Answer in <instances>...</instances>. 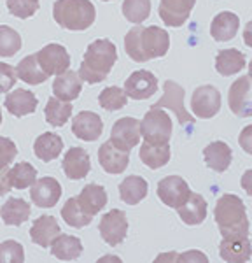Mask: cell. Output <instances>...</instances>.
<instances>
[{
  "label": "cell",
  "instance_id": "obj_18",
  "mask_svg": "<svg viewBox=\"0 0 252 263\" xmlns=\"http://www.w3.org/2000/svg\"><path fill=\"white\" fill-rule=\"evenodd\" d=\"M98 162L107 174H123L130 165V151L119 149L111 141H107L98 149Z\"/></svg>",
  "mask_w": 252,
  "mask_h": 263
},
{
  "label": "cell",
  "instance_id": "obj_2",
  "mask_svg": "<svg viewBox=\"0 0 252 263\" xmlns=\"http://www.w3.org/2000/svg\"><path fill=\"white\" fill-rule=\"evenodd\" d=\"M117 62L116 44L109 39H96L86 48L79 67V76L84 83L96 84L107 79L112 67Z\"/></svg>",
  "mask_w": 252,
  "mask_h": 263
},
{
  "label": "cell",
  "instance_id": "obj_8",
  "mask_svg": "<svg viewBox=\"0 0 252 263\" xmlns=\"http://www.w3.org/2000/svg\"><path fill=\"white\" fill-rule=\"evenodd\" d=\"M191 109L196 118L210 120L221 111V93L212 84H203L195 90L191 97Z\"/></svg>",
  "mask_w": 252,
  "mask_h": 263
},
{
  "label": "cell",
  "instance_id": "obj_32",
  "mask_svg": "<svg viewBox=\"0 0 252 263\" xmlns=\"http://www.w3.org/2000/svg\"><path fill=\"white\" fill-rule=\"evenodd\" d=\"M245 54L242 51L229 48L224 51H219L216 57V70L224 78L238 74L245 67Z\"/></svg>",
  "mask_w": 252,
  "mask_h": 263
},
{
  "label": "cell",
  "instance_id": "obj_38",
  "mask_svg": "<svg viewBox=\"0 0 252 263\" xmlns=\"http://www.w3.org/2000/svg\"><path fill=\"white\" fill-rule=\"evenodd\" d=\"M98 102L105 111H119V109L126 107L128 95L124 93V88L121 90L119 86H109L98 95Z\"/></svg>",
  "mask_w": 252,
  "mask_h": 263
},
{
  "label": "cell",
  "instance_id": "obj_46",
  "mask_svg": "<svg viewBox=\"0 0 252 263\" xmlns=\"http://www.w3.org/2000/svg\"><path fill=\"white\" fill-rule=\"evenodd\" d=\"M179 261H189V260H200V261H207V256L203 253H198V251H189V253H184V254H179L177 256Z\"/></svg>",
  "mask_w": 252,
  "mask_h": 263
},
{
  "label": "cell",
  "instance_id": "obj_6",
  "mask_svg": "<svg viewBox=\"0 0 252 263\" xmlns=\"http://www.w3.org/2000/svg\"><path fill=\"white\" fill-rule=\"evenodd\" d=\"M228 105L231 112L238 118L252 116V78L249 74L240 76L229 88Z\"/></svg>",
  "mask_w": 252,
  "mask_h": 263
},
{
  "label": "cell",
  "instance_id": "obj_47",
  "mask_svg": "<svg viewBox=\"0 0 252 263\" xmlns=\"http://www.w3.org/2000/svg\"><path fill=\"white\" fill-rule=\"evenodd\" d=\"M240 184H242V188L245 190V193L249 195V197H252V168H249L247 172H243Z\"/></svg>",
  "mask_w": 252,
  "mask_h": 263
},
{
  "label": "cell",
  "instance_id": "obj_9",
  "mask_svg": "<svg viewBox=\"0 0 252 263\" xmlns=\"http://www.w3.org/2000/svg\"><path fill=\"white\" fill-rule=\"evenodd\" d=\"M158 197L165 205L172 207V209H179L180 205L187 202L191 197V190H189L187 182L180 176H168L163 177L158 182Z\"/></svg>",
  "mask_w": 252,
  "mask_h": 263
},
{
  "label": "cell",
  "instance_id": "obj_34",
  "mask_svg": "<svg viewBox=\"0 0 252 263\" xmlns=\"http://www.w3.org/2000/svg\"><path fill=\"white\" fill-rule=\"evenodd\" d=\"M61 218L65 219V223L72 228H82V227H88L93 219V216L88 214L86 211L81 207L79 203L77 197L74 198H69L65 202V205L61 207Z\"/></svg>",
  "mask_w": 252,
  "mask_h": 263
},
{
  "label": "cell",
  "instance_id": "obj_7",
  "mask_svg": "<svg viewBox=\"0 0 252 263\" xmlns=\"http://www.w3.org/2000/svg\"><path fill=\"white\" fill-rule=\"evenodd\" d=\"M163 97L159 99L156 104V107H168L170 111L175 112V116H177V120L180 125L184 126H193V123H195V118L191 116L186 107H184V88L177 84L175 81H165L163 84Z\"/></svg>",
  "mask_w": 252,
  "mask_h": 263
},
{
  "label": "cell",
  "instance_id": "obj_12",
  "mask_svg": "<svg viewBox=\"0 0 252 263\" xmlns=\"http://www.w3.org/2000/svg\"><path fill=\"white\" fill-rule=\"evenodd\" d=\"M37 60L49 76H61L70 67V54L61 44H48L37 51Z\"/></svg>",
  "mask_w": 252,
  "mask_h": 263
},
{
  "label": "cell",
  "instance_id": "obj_50",
  "mask_svg": "<svg viewBox=\"0 0 252 263\" xmlns=\"http://www.w3.org/2000/svg\"><path fill=\"white\" fill-rule=\"evenodd\" d=\"M0 125H2V109H0Z\"/></svg>",
  "mask_w": 252,
  "mask_h": 263
},
{
  "label": "cell",
  "instance_id": "obj_24",
  "mask_svg": "<svg viewBox=\"0 0 252 263\" xmlns=\"http://www.w3.org/2000/svg\"><path fill=\"white\" fill-rule=\"evenodd\" d=\"M203 158H205V163H207L208 168H212V171L221 174L229 168L233 153H231V147L226 142L214 141L203 149Z\"/></svg>",
  "mask_w": 252,
  "mask_h": 263
},
{
  "label": "cell",
  "instance_id": "obj_1",
  "mask_svg": "<svg viewBox=\"0 0 252 263\" xmlns=\"http://www.w3.org/2000/svg\"><path fill=\"white\" fill-rule=\"evenodd\" d=\"M126 54L133 62H149L153 58L165 57L170 49V35L159 27L135 25L124 37Z\"/></svg>",
  "mask_w": 252,
  "mask_h": 263
},
{
  "label": "cell",
  "instance_id": "obj_28",
  "mask_svg": "<svg viewBox=\"0 0 252 263\" xmlns=\"http://www.w3.org/2000/svg\"><path fill=\"white\" fill-rule=\"evenodd\" d=\"M32 207L23 198H9L0 209V218L7 227H19L30 218Z\"/></svg>",
  "mask_w": 252,
  "mask_h": 263
},
{
  "label": "cell",
  "instance_id": "obj_16",
  "mask_svg": "<svg viewBox=\"0 0 252 263\" xmlns=\"http://www.w3.org/2000/svg\"><path fill=\"white\" fill-rule=\"evenodd\" d=\"M219 256L224 261H249L252 256V244L249 235L222 237L219 244Z\"/></svg>",
  "mask_w": 252,
  "mask_h": 263
},
{
  "label": "cell",
  "instance_id": "obj_31",
  "mask_svg": "<svg viewBox=\"0 0 252 263\" xmlns=\"http://www.w3.org/2000/svg\"><path fill=\"white\" fill-rule=\"evenodd\" d=\"M82 253V242L74 235H67V233H60L51 244V254L58 260L69 261L77 260Z\"/></svg>",
  "mask_w": 252,
  "mask_h": 263
},
{
  "label": "cell",
  "instance_id": "obj_51",
  "mask_svg": "<svg viewBox=\"0 0 252 263\" xmlns=\"http://www.w3.org/2000/svg\"><path fill=\"white\" fill-rule=\"evenodd\" d=\"M102 2H111V0H102Z\"/></svg>",
  "mask_w": 252,
  "mask_h": 263
},
{
  "label": "cell",
  "instance_id": "obj_42",
  "mask_svg": "<svg viewBox=\"0 0 252 263\" xmlns=\"http://www.w3.org/2000/svg\"><path fill=\"white\" fill-rule=\"evenodd\" d=\"M18 156V147L7 137H0V168H6Z\"/></svg>",
  "mask_w": 252,
  "mask_h": 263
},
{
  "label": "cell",
  "instance_id": "obj_14",
  "mask_svg": "<svg viewBox=\"0 0 252 263\" xmlns=\"http://www.w3.org/2000/svg\"><path fill=\"white\" fill-rule=\"evenodd\" d=\"M196 0H159V18L168 27L179 28L189 20Z\"/></svg>",
  "mask_w": 252,
  "mask_h": 263
},
{
  "label": "cell",
  "instance_id": "obj_48",
  "mask_svg": "<svg viewBox=\"0 0 252 263\" xmlns=\"http://www.w3.org/2000/svg\"><path fill=\"white\" fill-rule=\"evenodd\" d=\"M243 42H245L247 48L252 49V20L245 25V28H243Z\"/></svg>",
  "mask_w": 252,
  "mask_h": 263
},
{
  "label": "cell",
  "instance_id": "obj_26",
  "mask_svg": "<svg viewBox=\"0 0 252 263\" xmlns=\"http://www.w3.org/2000/svg\"><path fill=\"white\" fill-rule=\"evenodd\" d=\"M63 149V141L60 135L53 134V132H44L42 135L35 139L33 142V153L42 162H53L60 156Z\"/></svg>",
  "mask_w": 252,
  "mask_h": 263
},
{
  "label": "cell",
  "instance_id": "obj_27",
  "mask_svg": "<svg viewBox=\"0 0 252 263\" xmlns=\"http://www.w3.org/2000/svg\"><path fill=\"white\" fill-rule=\"evenodd\" d=\"M77 200L88 214L95 216L107 205V192L100 184H86L79 193Z\"/></svg>",
  "mask_w": 252,
  "mask_h": 263
},
{
  "label": "cell",
  "instance_id": "obj_33",
  "mask_svg": "<svg viewBox=\"0 0 252 263\" xmlns=\"http://www.w3.org/2000/svg\"><path fill=\"white\" fill-rule=\"evenodd\" d=\"M138 158L142 160L145 167L156 171V168L165 167L168 160H170V146L168 144L158 146V144H149L144 141L140 149H138Z\"/></svg>",
  "mask_w": 252,
  "mask_h": 263
},
{
  "label": "cell",
  "instance_id": "obj_17",
  "mask_svg": "<svg viewBox=\"0 0 252 263\" xmlns=\"http://www.w3.org/2000/svg\"><path fill=\"white\" fill-rule=\"evenodd\" d=\"M72 132L81 141L93 142L102 135L103 132V121L93 111H81L72 121Z\"/></svg>",
  "mask_w": 252,
  "mask_h": 263
},
{
  "label": "cell",
  "instance_id": "obj_49",
  "mask_svg": "<svg viewBox=\"0 0 252 263\" xmlns=\"http://www.w3.org/2000/svg\"><path fill=\"white\" fill-rule=\"evenodd\" d=\"M249 76L252 78V60H250V63H249Z\"/></svg>",
  "mask_w": 252,
  "mask_h": 263
},
{
  "label": "cell",
  "instance_id": "obj_20",
  "mask_svg": "<svg viewBox=\"0 0 252 263\" xmlns=\"http://www.w3.org/2000/svg\"><path fill=\"white\" fill-rule=\"evenodd\" d=\"M4 107L9 111L12 116L23 118L27 114H33L37 109V97L32 91L23 90V88H16L12 93H7Z\"/></svg>",
  "mask_w": 252,
  "mask_h": 263
},
{
  "label": "cell",
  "instance_id": "obj_22",
  "mask_svg": "<svg viewBox=\"0 0 252 263\" xmlns=\"http://www.w3.org/2000/svg\"><path fill=\"white\" fill-rule=\"evenodd\" d=\"M238 27H240L238 16L231 11H222L212 20V25H210V35H212L214 41H217V42L231 41L238 33Z\"/></svg>",
  "mask_w": 252,
  "mask_h": 263
},
{
  "label": "cell",
  "instance_id": "obj_5",
  "mask_svg": "<svg viewBox=\"0 0 252 263\" xmlns=\"http://www.w3.org/2000/svg\"><path fill=\"white\" fill-rule=\"evenodd\" d=\"M140 132L142 139L149 144H168L172 135V120L163 107H153L145 112L144 120L140 121Z\"/></svg>",
  "mask_w": 252,
  "mask_h": 263
},
{
  "label": "cell",
  "instance_id": "obj_23",
  "mask_svg": "<svg viewBox=\"0 0 252 263\" xmlns=\"http://www.w3.org/2000/svg\"><path fill=\"white\" fill-rule=\"evenodd\" d=\"M82 90V79L79 76V72L67 70L61 76H58L53 83V91L54 97H58L60 100L72 102L81 95Z\"/></svg>",
  "mask_w": 252,
  "mask_h": 263
},
{
  "label": "cell",
  "instance_id": "obj_4",
  "mask_svg": "<svg viewBox=\"0 0 252 263\" xmlns=\"http://www.w3.org/2000/svg\"><path fill=\"white\" fill-rule=\"evenodd\" d=\"M53 18L65 30H88L96 20V9L90 0H56Z\"/></svg>",
  "mask_w": 252,
  "mask_h": 263
},
{
  "label": "cell",
  "instance_id": "obj_10",
  "mask_svg": "<svg viewBox=\"0 0 252 263\" xmlns=\"http://www.w3.org/2000/svg\"><path fill=\"white\" fill-rule=\"evenodd\" d=\"M98 230L102 239L109 246H119L128 235V219L126 214L119 209H112L100 219Z\"/></svg>",
  "mask_w": 252,
  "mask_h": 263
},
{
  "label": "cell",
  "instance_id": "obj_29",
  "mask_svg": "<svg viewBox=\"0 0 252 263\" xmlns=\"http://www.w3.org/2000/svg\"><path fill=\"white\" fill-rule=\"evenodd\" d=\"M16 74H18V79L25 81L27 84H32V86L42 84L49 78V74L42 69L39 60H37V53L25 57L23 60L16 65Z\"/></svg>",
  "mask_w": 252,
  "mask_h": 263
},
{
  "label": "cell",
  "instance_id": "obj_25",
  "mask_svg": "<svg viewBox=\"0 0 252 263\" xmlns=\"http://www.w3.org/2000/svg\"><path fill=\"white\" fill-rule=\"evenodd\" d=\"M177 213L179 218L182 219V223L189 224V227L201 224L207 218V200L200 193H191L187 202L179 207Z\"/></svg>",
  "mask_w": 252,
  "mask_h": 263
},
{
  "label": "cell",
  "instance_id": "obj_3",
  "mask_svg": "<svg viewBox=\"0 0 252 263\" xmlns=\"http://www.w3.org/2000/svg\"><path fill=\"white\" fill-rule=\"evenodd\" d=\"M214 218L219 227L222 237L229 235H249V218H247L245 203L240 197L224 193L217 200L214 209Z\"/></svg>",
  "mask_w": 252,
  "mask_h": 263
},
{
  "label": "cell",
  "instance_id": "obj_40",
  "mask_svg": "<svg viewBox=\"0 0 252 263\" xmlns=\"http://www.w3.org/2000/svg\"><path fill=\"white\" fill-rule=\"evenodd\" d=\"M40 0H7V9L19 20H28L39 11Z\"/></svg>",
  "mask_w": 252,
  "mask_h": 263
},
{
  "label": "cell",
  "instance_id": "obj_37",
  "mask_svg": "<svg viewBox=\"0 0 252 263\" xmlns=\"http://www.w3.org/2000/svg\"><path fill=\"white\" fill-rule=\"evenodd\" d=\"M151 14V0H124L123 16L130 23L140 25Z\"/></svg>",
  "mask_w": 252,
  "mask_h": 263
},
{
  "label": "cell",
  "instance_id": "obj_15",
  "mask_svg": "<svg viewBox=\"0 0 252 263\" xmlns=\"http://www.w3.org/2000/svg\"><path fill=\"white\" fill-rule=\"evenodd\" d=\"M32 202L40 209H49L61 198V184L54 177H40L33 182L30 192Z\"/></svg>",
  "mask_w": 252,
  "mask_h": 263
},
{
  "label": "cell",
  "instance_id": "obj_35",
  "mask_svg": "<svg viewBox=\"0 0 252 263\" xmlns=\"http://www.w3.org/2000/svg\"><path fill=\"white\" fill-rule=\"evenodd\" d=\"M46 120L51 126H63L67 121L70 120V114H72V105L70 102L60 100L58 97H51L46 104Z\"/></svg>",
  "mask_w": 252,
  "mask_h": 263
},
{
  "label": "cell",
  "instance_id": "obj_30",
  "mask_svg": "<svg viewBox=\"0 0 252 263\" xmlns=\"http://www.w3.org/2000/svg\"><path fill=\"white\" fill-rule=\"evenodd\" d=\"M149 186L147 181L140 176H128L119 184V197L126 205H137L147 197Z\"/></svg>",
  "mask_w": 252,
  "mask_h": 263
},
{
  "label": "cell",
  "instance_id": "obj_41",
  "mask_svg": "<svg viewBox=\"0 0 252 263\" xmlns=\"http://www.w3.org/2000/svg\"><path fill=\"white\" fill-rule=\"evenodd\" d=\"M0 261H25V251L23 246L16 240H4L0 242Z\"/></svg>",
  "mask_w": 252,
  "mask_h": 263
},
{
  "label": "cell",
  "instance_id": "obj_43",
  "mask_svg": "<svg viewBox=\"0 0 252 263\" xmlns=\"http://www.w3.org/2000/svg\"><path fill=\"white\" fill-rule=\"evenodd\" d=\"M16 81H18V74H16L14 67L0 62V93H7L12 90Z\"/></svg>",
  "mask_w": 252,
  "mask_h": 263
},
{
  "label": "cell",
  "instance_id": "obj_11",
  "mask_svg": "<svg viewBox=\"0 0 252 263\" xmlns=\"http://www.w3.org/2000/svg\"><path fill=\"white\" fill-rule=\"evenodd\" d=\"M142 137L140 132V121L135 120L132 116H126L117 120L114 125H112L111 130V142L117 146L123 151H130L135 146H138Z\"/></svg>",
  "mask_w": 252,
  "mask_h": 263
},
{
  "label": "cell",
  "instance_id": "obj_39",
  "mask_svg": "<svg viewBox=\"0 0 252 263\" xmlns=\"http://www.w3.org/2000/svg\"><path fill=\"white\" fill-rule=\"evenodd\" d=\"M21 49V37L7 25H0V57H14Z\"/></svg>",
  "mask_w": 252,
  "mask_h": 263
},
{
  "label": "cell",
  "instance_id": "obj_45",
  "mask_svg": "<svg viewBox=\"0 0 252 263\" xmlns=\"http://www.w3.org/2000/svg\"><path fill=\"white\" fill-rule=\"evenodd\" d=\"M12 184L9 181V168H0V197H4V195H7L11 192Z\"/></svg>",
  "mask_w": 252,
  "mask_h": 263
},
{
  "label": "cell",
  "instance_id": "obj_36",
  "mask_svg": "<svg viewBox=\"0 0 252 263\" xmlns=\"http://www.w3.org/2000/svg\"><path fill=\"white\" fill-rule=\"evenodd\" d=\"M9 181L12 188L27 190L33 186V182L37 181V171L28 162L16 163L14 167L9 168Z\"/></svg>",
  "mask_w": 252,
  "mask_h": 263
},
{
  "label": "cell",
  "instance_id": "obj_19",
  "mask_svg": "<svg viewBox=\"0 0 252 263\" xmlns=\"http://www.w3.org/2000/svg\"><path fill=\"white\" fill-rule=\"evenodd\" d=\"M63 172L69 179H82L91 171V160L90 155L82 147H70L63 156Z\"/></svg>",
  "mask_w": 252,
  "mask_h": 263
},
{
  "label": "cell",
  "instance_id": "obj_44",
  "mask_svg": "<svg viewBox=\"0 0 252 263\" xmlns=\"http://www.w3.org/2000/svg\"><path fill=\"white\" fill-rule=\"evenodd\" d=\"M238 142H240V147L247 155H252V125L245 126V128L240 132Z\"/></svg>",
  "mask_w": 252,
  "mask_h": 263
},
{
  "label": "cell",
  "instance_id": "obj_13",
  "mask_svg": "<svg viewBox=\"0 0 252 263\" xmlns=\"http://www.w3.org/2000/svg\"><path fill=\"white\" fill-rule=\"evenodd\" d=\"M156 91H158V79L149 70H135L124 81V93L128 95V99L145 100L151 99Z\"/></svg>",
  "mask_w": 252,
  "mask_h": 263
},
{
  "label": "cell",
  "instance_id": "obj_21",
  "mask_svg": "<svg viewBox=\"0 0 252 263\" xmlns=\"http://www.w3.org/2000/svg\"><path fill=\"white\" fill-rule=\"evenodd\" d=\"M61 233L60 224L53 216H40L35 221L32 223L30 228V239L32 242H35L37 246L42 248H49L53 244V240L56 239Z\"/></svg>",
  "mask_w": 252,
  "mask_h": 263
}]
</instances>
